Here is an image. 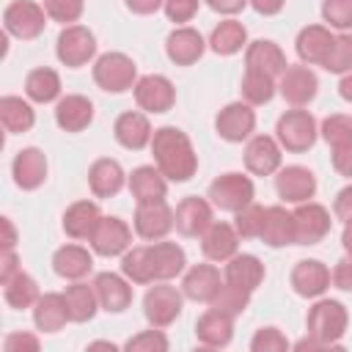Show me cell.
Instances as JSON below:
<instances>
[{
	"label": "cell",
	"mask_w": 352,
	"mask_h": 352,
	"mask_svg": "<svg viewBox=\"0 0 352 352\" xmlns=\"http://www.w3.org/2000/svg\"><path fill=\"white\" fill-rule=\"evenodd\" d=\"M305 324H308V336H314L324 349H333L341 346V338L349 324V314L338 300H319L308 311Z\"/></svg>",
	"instance_id": "7a4b0ae2"
},
{
	"label": "cell",
	"mask_w": 352,
	"mask_h": 352,
	"mask_svg": "<svg viewBox=\"0 0 352 352\" xmlns=\"http://www.w3.org/2000/svg\"><path fill=\"white\" fill-rule=\"evenodd\" d=\"M55 55L63 66L80 69L96 55V38L85 25H63L55 41Z\"/></svg>",
	"instance_id": "52a82bcc"
},
{
	"label": "cell",
	"mask_w": 352,
	"mask_h": 352,
	"mask_svg": "<svg viewBox=\"0 0 352 352\" xmlns=\"http://www.w3.org/2000/svg\"><path fill=\"white\" fill-rule=\"evenodd\" d=\"M333 168H336L341 176L352 179V143L344 146V148H333Z\"/></svg>",
	"instance_id": "6f0895ef"
},
{
	"label": "cell",
	"mask_w": 352,
	"mask_h": 352,
	"mask_svg": "<svg viewBox=\"0 0 352 352\" xmlns=\"http://www.w3.org/2000/svg\"><path fill=\"white\" fill-rule=\"evenodd\" d=\"M209 3V8L212 11H217V14H239L245 6H248V0H206Z\"/></svg>",
	"instance_id": "91938a15"
},
{
	"label": "cell",
	"mask_w": 352,
	"mask_h": 352,
	"mask_svg": "<svg viewBox=\"0 0 352 352\" xmlns=\"http://www.w3.org/2000/svg\"><path fill=\"white\" fill-rule=\"evenodd\" d=\"M129 192L138 204H146V201H160L168 195V179L160 168L154 165H140L132 170L129 176Z\"/></svg>",
	"instance_id": "836d02e7"
},
{
	"label": "cell",
	"mask_w": 352,
	"mask_h": 352,
	"mask_svg": "<svg viewBox=\"0 0 352 352\" xmlns=\"http://www.w3.org/2000/svg\"><path fill=\"white\" fill-rule=\"evenodd\" d=\"M275 77L264 74V72H256V69H245V77H242V102L248 104H267L272 96H275Z\"/></svg>",
	"instance_id": "b9f144b4"
},
{
	"label": "cell",
	"mask_w": 352,
	"mask_h": 352,
	"mask_svg": "<svg viewBox=\"0 0 352 352\" xmlns=\"http://www.w3.org/2000/svg\"><path fill=\"white\" fill-rule=\"evenodd\" d=\"M151 154L168 182H187L198 170V154L190 138L176 126H160L151 138Z\"/></svg>",
	"instance_id": "6da1fadb"
},
{
	"label": "cell",
	"mask_w": 352,
	"mask_h": 352,
	"mask_svg": "<svg viewBox=\"0 0 352 352\" xmlns=\"http://www.w3.org/2000/svg\"><path fill=\"white\" fill-rule=\"evenodd\" d=\"M55 121L63 132H82L94 121V104L88 96L66 94L55 104Z\"/></svg>",
	"instance_id": "484cf974"
},
{
	"label": "cell",
	"mask_w": 352,
	"mask_h": 352,
	"mask_svg": "<svg viewBox=\"0 0 352 352\" xmlns=\"http://www.w3.org/2000/svg\"><path fill=\"white\" fill-rule=\"evenodd\" d=\"M11 173H14V182L19 190H36L44 184L47 179V157L44 151L38 148H22L14 162H11Z\"/></svg>",
	"instance_id": "4316f807"
},
{
	"label": "cell",
	"mask_w": 352,
	"mask_h": 352,
	"mask_svg": "<svg viewBox=\"0 0 352 352\" xmlns=\"http://www.w3.org/2000/svg\"><path fill=\"white\" fill-rule=\"evenodd\" d=\"M250 6H253L258 14H264V16H275V14L283 11L286 0H250Z\"/></svg>",
	"instance_id": "6125c7cd"
},
{
	"label": "cell",
	"mask_w": 352,
	"mask_h": 352,
	"mask_svg": "<svg viewBox=\"0 0 352 352\" xmlns=\"http://www.w3.org/2000/svg\"><path fill=\"white\" fill-rule=\"evenodd\" d=\"M250 349L253 352H286L289 341L278 327H261L253 338H250Z\"/></svg>",
	"instance_id": "816d5d0a"
},
{
	"label": "cell",
	"mask_w": 352,
	"mask_h": 352,
	"mask_svg": "<svg viewBox=\"0 0 352 352\" xmlns=\"http://www.w3.org/2000/svg\"><path fill=\"white\" fill-rule=\"evenodd\" d=\"M338 94H341L346 102H352V72H346L344 80L338 82Z\"/></svg>",
	"instance_id": "e7e4bbea"
},
{
	"label": "cell",
	"mask_w": 352,
	"mask_h": 352,
	"mask_svg": "<svg viewBox=\"0 0 352 352\" xmlns=\"http://www.w3.org/2000/svg\"><path fill=\"white\" fill-rule=\"evenodd\" d=\"M322 66L327 72H333V74L352 72V36L349 33H338L333 38V47H330V52H327V58H324Z\"/></svg>",
	"instance_id": "f6af8a7d"
},
{
	"label": "cell",
	"mask_w": 352,
	"mask_h": 352,
	"mask_svg": "<svg viewBox=\"0 0 352 352\" xmlns=\"http://www.w3.org/2000/svg\"><path fill=\"white\" fill-rule=\"evenodd\" d=\"M286 66L289 63H286L283 50L270 38H258V41L248 44V50H245V69H256V72H264L278 80L286 72Z\"/></svg>",
	"instance_id": "d4e9b609"
},
{
	"label": "cell",
	"mask_w": 352,
	"mask_h": 352,
	"mask_svg": "<svg viewBox=\"0 0 352 352\" xmlns=\"http://www.w3.org/2000/svg\"><path fill=\"white\" fill-rule=\"evenodd\" d=\"M176 217V231L184 236H201L214 220H212V204L198 198V195H187L182 198V204L173 212Z\"/></svg>",
	"instance_id": "ffe728a7"
},
{
	"label": "cell",
	"mask_w": 352,
	"mask_h": 352,
	"mask_svg": "<svg viewBox=\"0 0 352 352\" xmlns=\"http://www.w3.org/2000/svg\"><path fill=\"white\" fill-rule=\"evenodd\" d=\"M333 33L330 28L324 25H308L297 33V41H294V50H297V58L305 63V66H322L330 47H333Z\"/></svg>",
	"instance_id": "44dd1931"
},
{
	"label": "cell",
	"mask_w": 352,
	"mask_h": 352,
	"mask_svg": "<svg viewBox=\"0 0 352 352\" xmlns=\"http://www.w3.org/2000/svg\"><path fill=\"white\" fill-rule=\"evenodd\" d=\"M322 138L327 140L330 148H344L352 143V116H344V113H336V116H327L322 121Z\"/></svg>",
	"instance_id": "ee69618b"
},
{
	"label": "cell",
	"mask_w": 352,
	"mask_h": 352,
	"mask_svg": "<svg viewBox=\"0 0 352 352\" xmlns=\"http://www.w3.org/2000/svg\"><path fill=\"white\" fill-rule=\"evenodd\" d=\"M135 102L146 113H168L176 102L173 82L165 74H146L135 82Z\"/></svg>",
	"instance_id": "4fadbf2b"
},
{
	"label": "cell",
	"mask_w": 352,
	"mask_h": 352,
	"mask_svg": "<svg viewBox=\"0 0 352 352\" xmlns=\"http://www.w3.org/2000/svg\"><path fill=\"white\" fill-rule=\"evenodd\" d=\"M126 352H165L168 349V338L162 333V327H151V330H143L138 336H132L126 344H124Z\"/></svg>",
	"instance_id": "f907efd6"
},
{
	"label": "cell",
	"mask_w": 352,
	"mask_h": 352,
	"mask_svg": "<svg viewBox=\"0 0 352 352\" xmlns=\"http://www.w3.org/2000/svg\"><path fill=\"white\" fill-rule=\"evenodd\" d=\"M322 16L330 28L346 33L352 28V0H324L322 3Z\"/></svg>",
	"instance_id": "681fc988"
},
{
	"label": "cell",
	"mask_w": 352,
	"mask_h": 352,
	"mask_svg": "<svg viewBox=\"0 0 352 352\" xmlns=\"http://www.w3.org/2000/svg\"><path fill=\"white\" fill-rule=\"evenodd\" d=\"M113 135H116V140H118L124 148H129V151H140V148L151 146L154 129H151L146 113H135V110H129V113H121V116L116 118V124H113Z\"/></svg>",
	"instance_id": "7402d4cb"
},
{
	"label": "cell",
	"mask_w": 352,
	"mask_h": 352,
	"mask_svg": "<svg viewBox=\"0 0 352 352\" xmlns=\"http://www.w3.org/2000/svg\"><path fill=\"white\" fill-rule=\"evenodd\" d=\"M99 220H102V212L94 201H74L63 212V231L72 239H91Z\"/></svg>",
	"instance_id": "d6a6232c"
},
{
	"label": "cell",
	"mask_w": 352,
	"mask_h": 352,
	"mask_svg": "<svg viewBox=\"0 0 352 352\" xmlns=\"http://www.w3.org/2000/svg\"><path fill=\"white\" fill-rule=\"evenodd\" d=\"M63 297H66L72 322H91V319H94V314H96V308H99V297H96L94 283L74 280L72 286H66Z\"/></svg>",
	"instance_id": "8d00e7d4"
},
{
	"label": "cell",
	"mask_w": 352,
	"mask_h": 352,
	"mask_svg": "<svg viewBox=\"0 0 352 352\" xmlns=\"http://www.w3.org/2000/svg\"><path fill=\"white\" fill-rule=\"evenodd\" d=\"M248 302H250V294L248 292H242V289H236V286H231V283H223L220 286V292L212 297V308L214 311H220V314H226V316H239L245 308H248Z\"/></svg>",
	"instance_id": "7bdbcfd3"
},
{
	"label": "cell",
	"mask_w": 352,
	"mask_h": 352,
	"mask_svg": "<svg viewBox=\"0 0 352 352\" xmlns=\"http://www.w3.org/2000/svg\"><path fill=\"white\" fill-rule=\"evenodd\" d=\"M3 297H6V302H8L11 308L22 311V308H33L41 294H38V283H36L28 272L19 270L11 280L3 283Z\"/></svg>",
	"instance_id": "60d3db41"
},
{
	"label": "cell",
	"mask_w": 352,
	"mask_h": 352,
	"mask_svg": "<svg viewBox=\"0 0 352 352\" xmlns=\"http://www.w3.org/2000/svg\"><path fill=\"white\" fill-rule=\"evenodd\" d=\"M44 11L52 22L74 25L85 11V0H44Z\"/></svg>",
	"instance_id": "c3c4849f"
},
{
	"label": "cell",
	"mask_w": 352,
	"mask_h": 352,
	"mask_svg": "<svg viewBox=\"0 0 352 352\" xmlns=\"http://www.w3.org/2000/svg\"><path fill=\"white\" fill-rule=\"evenodd\" d=\"M264 280V264L253 253H236L226 264V283L253 294Z\"/></svg>",
	"instance_id": "f1b7e54d"
},
{
	"label": "cell",
	"mask_w": 352,
	"mask_h": 352,
	"mask_svg": "<svg viewBox=\"0 0 352 352\" xmlns=\"http://www.w3.org/2000/svg\"><path fill=\"white\" fill-rule=\"evenodd\" d=\"M333 212H336V217H338L341 223H352V184L344 187V190L336 195Z\"/></svg>",
	"instance_id": "9f6ffc18"
},
{
	"label": "cell",
	"mask_w": 352,
	"mask_h": 352,
	"mask_svg": "<svg viewBox=\"0 0 352 352\" xmlns=\"http://www.w3.org/2000/svg\"><path fill=\"white\" fill-rule=\"evenodd\" d=\"M25 94H28L30 102H38V104L55 102L60 96V77H58V72L50 69V66L33 69L25 77Z\"/></svg>",
	"instance_id": "74e56055"
},
{
	"label": "cell",
	"mask_w": 352,
	"mask_h": 352,
	"mask_svg": "<svg viewBox=\"0 0 352 352\" xmlns=\"http://www.w3.org/2000/svg\"><path fill=\"white\" fill-rule=\"evenodd\" d=\"M52 270L66 280H82L94 270V256L80 245H63L52 256Z\"/></svg>",
	"instance_id": "d590c367"
},
{
	"label": "cell",
	"mask_w": 352,
	"mask_h": 352,
	"mask_svg": "<svg viewBox=\"0 0 352 352\" xmlns=\"http://www.w3.org/2000/svg\"><path fill=\"white\" fill-rule=\"evenodd\" d=\"M270 248H283L294 242V214L286 206H267L264 209V228L258 236Z\"/></svg>",
	"instance_id": "e575fe53"
},
{
	"label": "cell",
	"mask_w": 352,
	"mask_h": 352,
	"mask_svg": "<svg viewBox=\"0 0 352 352\" xmlns=\"http://www.w3.org/2000/svg\"><path fill=\"white\" fill-rule=\"evenodd\" d=\"M94 82L107 94H124L138 82V66L124 52H104L94 63Z\"/></svg>",
	"instance_id": "3957f363"
},
{
	"label": "cell",
	"mask_w": 352,
	"mask_h": 352,
	"mask_svg": "<svg viewBox=\"0 0 352 352\" xmlns=\"http://www.w3.org/2000/svg\"><path fill=\"white\" fill-rule=\"evenodd\" d=\"M239 248V234L231 223H212L204 234H201V250L209 261H228L231 256H236Z\"/></svg>",
	"instance_id": "cb8c5ba5"
},
{
	"label": "cell",
	"mask_w": 352,
	"mask_h": 352,
	"mask_svg": "<svg viewBox=\"0 0 352 352\" xmlns=\"http://www.w3.org/2000/svg\"><path fill=\"white\" fill-rule=\"evenodd\" d=\"M94 289H96V297H99V305L110 314H121L129 308L132 302V286H129V278L121 272H99L94 278Z\"/></svg>",
	"instance_id": "d6986e66"
},
{
	"label": "cell",
	"mask_w": 352,
	"mask_h": 352,
	"mask_svg": "<svg viewBox=\"0 0 352 352\" xmlns=\"http://www.w3.org/2000/svg\"><path fill=\"white\" fill-rule=\"evenodd\" d=\"M146 256H148V272H151V283L154 280H170L176 278L184 264H187V256L184 250L176 245V242H151L146 245Z\"/></svg>",
	"instance_id": "9a60e30c"
},
{
	"label": "cell",
	"mask_w": 352,
	"mask_h": 352,
	"mask_svg": "<svg viewBox=\"0 0 352 352\" xmlns=\"http://www.w3.org/2000/svg\"><path fill=\"white\" fill-rule=\"evenodd\" d=\"M3 349H6V352H22V349L36 352V349H38V338L30 336V333H11V336H6Z\"/></svg>",
	"instance_id": "11a10c76"
},
{
	"label": "cell",
	"mask_w": 352,
	"mask_h": 352,
	"mask_svg": "<svg viewBox=\"0 0 352 352\" xmlns=\"http://www.w3.org/2000/svg\"><path fill=\"white\" fill-rule=\"evenodd\" d=\"M275 190L283 201L289 204H302V201H311L314 192H316V176L302 168V165H289V168H280L278 176H275Z\"/></svg>",
	"instance_id": "e0dca14e"
},
{
	"label": "cell",
	"mask_w": 352,
	"mask_h": 352,
	"mask_svg": "<svg viewBox=\"0 0 352 352\" xmlns=\"http://www.w3.org/2000/svg\"><path fill=\"white\" fill-rule=\"evenodd\" d=\"M341 245L346 253H352V223H344V234H341Z\"/></svg>",
	"instance_id": "03108f58"
},
{
	"label": "cell",
	"mask_w": 352,
	"mask_h": 352,
	"mask_svg": "<svg viewBox=\"0 0 352 352\" xmlns=\"http://www.w3.org/2000/svg\"><path fill=\"white\" fill-rule=\"evenodd\" d=\"M0 226H3V250H14V245H16V228H14V223L8 217H3Z\"/></svg>",
	"instance_id": "be15d7a7"
},
{
	"label": "cell",
	"mask_w": 352,
	"mask_h": 352,
	"mask_svg": "<svg viewBox=\"0 0 352 352\" xmlns=\"http://www.w3.org/2000/svg\"><path fill=\"white\" fill-rule=\"evenodd\" d=\"M182 294L176 286H168V280H160L151 286L143 297V314L151 327H168L179 319L182 314Z\"/></svg>",
	"instance_id": "ba28073f"
},
{
	"label": "cell",
	"mask_w": 352,
	"mask_h": 352,
	"mask_svg": "<svg viewBox=\"0 0 352 352\" xmlns=\"http://www.w3.org/2000/svg\"><path fill=\"white\" fill-rule=\"evenodd\" d=\"M253 195H256V187L250 182V176H242V173H223L217 176L212 184H209V204L220 212H239L245 209L248 204H253Z\"/></svg>",
	"instance_id": "5b68a950"
},
{
	"label": "cell",
	"mask_w": 352,
	"mask_h": 352,
	"mask_svg": "<svg viewBox=\"0 0 352 352\" xmlns=\"http://www.w3.org/2000/svg\"><path fill=\"white\" fill-rule=\"evenodd\" d=\"M102 346L110 349V352L116 349V344H110V341H94V344H88V349H102Z\"/></svg>",
	"instance_id": "003e7915"
},
{
	"label": "cell",
	"mask_w": 352,
	"mask_h": 352,
	"mask_svg": "<svg viewBox=\"0 0 352 352\" xmlns=\"http://www.w3.org/2000/svg\"><path fill=\"white\" fill-rule=\"evenodd\" d=\"M124 3H126V8H129L132 14H140V16L154 14L160 6H165V0H124Z\"/></svg>",
	"instance_id": "94428289"
},
{
	"label": "cell",
	"mask_w": 352,
	"mask_h": 352,
	"mask_svg": "<svg viewBox=\"0 0 352 352\" xmlns=\"http://www.w3.org/2000/svg\"><path fill=\"white\" fill-rule=\"evenodd\" d=\"M124 182H126V176H124L121 162H116L110 157L96 160L88 170V187L96 198H113L124 187Z\"/></svg>",
	"instance_id": "1f68e13d"
},
{
	"label": "cell",
	"mask_w": 352,
	"mask_h": 352,
	"mask_svg": "<svg viewBox=\"0 0 352 352\" xmlns=\"http://www.w3.org/2000/svg\"><path fill=\"white\" fill-rule=\"evenodd\" d=\"M3 25H6V33L8 36H16L22 41H30V38H36V36L44 33L47 11H44V6H38L33 0H14L3 11Z\"/></svg>",
	"instance_id": "8992f818"
},
{
	"label": "cell",
	"mask_w": 352,
	"mask_h": 352,
	"mask_svg": "<svg viewBox=\"0 0 352 352\" xmlns=\"http://www.w3.org/2000/svg\"><path fill=\"white\" fill-rule=\"evenodd\" d=\"M330 280L336 289L341 292H352V253H346L344 258H338V264L330 272Z\"/></svg>",
	"instance_id": "db71d44e"
},
{
	"label": "cell",
	"mask_w": 352,
	"mask_h": 352,
	"mask_svg": "<svg viewBox=\"0 0 352 352\" xmlns=\"http://www.w3.org/2000/svg\"><path fill=\"white\" fill-rule=\"evenodd\" d=\"M316 88H319V80L316 74L302 63V66H286V72L278 77V91L280 96L294 104V107H302L308 104L314 96H316Z\"/></svg>",
	"instance_id": "5bb4252c"
},
{
	"label": "cell",
	"mask_w": 352,
	"mask_h": 352,
	"mask_svg": "<svg viewBox=\"0 0 352 352\" xmlns=\"http://www.w3.org/2000/svg\"><path fill=\"white\" fill-rule=\"evenodd\" d=\"M19 270H22V267H19V256H16L14 250H3V261H0V283L11 280Z\"/></svg>",
	"instance_id": "680465c9"
},
{
	"label": "cell",
	"mask_w": 352,
	"mask_h": 352,
	"mask_svg": "<svg viewBox=\"0 0 352 352\" xmlns=\"http://www.w3.org/2000/svg\"><path fill=\"white\" fill-rule=\"evenodd\" d=\"M88 242L96 256H104V258L124 256L132 248V228L121 217H102Z\"/></svg>",
	"instance_id": "7c38bea8"
},
{
	"label": "cell",
	"mask_w": 352,
	"mask_h": 352,
	"mask_svg": "<svg viewBox=\"0 0 352 352\" xmlns=\"http://www.w3.org/2000/svg\"><path fill=\"white\" fill-rule=\"evenodd\" d=\"M316 118L302 110V107H294V110H286L280 118H278V126H275V138L278 143L286 148V151H308L314 143H316Z\"/></svg>",
	"instance_id": "277c9868"
},
{
	"label": "cell",
	"mask_w": 352,
	"mask_h": 352,
	"mask_svg": "<svg viewBox=\"0 0 352 352\" xmlns=\"http://www.w3.org/2000/svg\"><path fill=\"white\" fill-rule=\"evenodd\" d=\"M33 322L41 333H58L66 322H72L69 316V305H66V297L58 294V292H47L36 300L33 305Z\"/></svg>",
	"instance_id": "4dcf8cb0"
},
{
	"label": "cell",
	"mask_w": 352,
	"mask_h": 352,
	"mask_svg": "<svg viewBox=\"0 0 352 352\" xmlns=\"http://www.w3.org/2000/svg\"><path fill=\"white\" fill-rule=\"evenodd\" d=\"M294 242L297 245H316L330 234V212L322 204L302 201L294 212Z\"/></svg>",
	"instance_id": "30bf717a"
},
{
	"label": "cell",
	"mask_w": 352,
	"mask_h": 352,
	"mask_svg": "<svg viewBox=\"0 0 352 352\" xmlns=\"http://www.w3.org/2000/svg\"><path fill=\"white\" fill-rule=\"evenodd\" d=\"M0 121H3L6 132L19 135L36 124V113L22 96H3L0 99Z\"/></svg>",
	"instance_id": "f35d334b"
},
{
	"label": "cell",
	"mask_w": 352,
	"mask_h": 352,
	"mask_svg": "<svg viewBox=\"0 0 352 352\" xmlns=\"http://www.w3.org/2000/svg\"><path fill=\"white\" fill-rule=\"evenodd\" d=\"M231 336H234V319L220 314V311H214V308L201 314L198 322H195V338H198V344H204L209 349L228 346Z\"/></svg>",
	"instance_id": "f546056e"
},
{
	"label": "cell",
	"mask_w": 352,
	"mask_h": 352,
	"mask_svg": "<svg viewBox=\"0 0 352 352\" xmlns=\"http://www.w3.org/2000/svg\"><path fill=\"white\" fill-rule=\"evenodd\" d=\"M173 226H176V217H173V209L165 204V198L138 204V209H135V231H138L140 239H148V242L165 239Z\"/></svg>",
	"instance_id": "9c48e42d"
},
{
	"label": "cell",
	"mask_w": 352,
	"mask_h": 352,
	"mask_svg": "<svg viewBox=\"0 0 352 352\" xmlns=\"http://www.w3.org/2000/svg\"><path fill=\"white\" fill-rule=\"evenodd\" d=\"M248 44V30L242 22L236 19H223L212 36H209V47L217 52V55H236L242 47Z\"/></svg>",
	"instance_id": "ab89813d"
},
{
	"label": "cell",
	"mask_w": 352,
	"mask_h": 352,
	"mask_svg": "<svg viewBox=\"0 0 352 352\" xmlns=\"http://www.w3.org/2000/svg\"><path fill=\"white\" fill-rule=\"evenodd\" d=\"M292 289L300 294V297H322L327 289H330V270L322 264V261H316V258H302V261H297L294 264V270H292Z\"/></svg>",
	"instance_id": "ac0fdd59"
},
{
	"label": "cell",
	"mask_w": 352,
	"mask_h": 352,
	"mask_svg": "<svg viewBox=\"0 0 352 352\" xmlns=\"http://www.w3.org/2000/svg\"><path fill=\"white\" fill-rule=\"evenodd\" d=\"M206 50V41L198 30L182 25L176 30H170V36L165 38V52L176 66H192Z\"/></svg>",
	"instance_id": "603a6c76"
},
{
	"label": "cell",
	"mask_w": 352,
	"mask_h": 352,
	"mask_svg": "<svg viewBox=\"0 0 352 352\" xmlns=\"http://www.w3.org/2000/svg\"><path fill=\"white\" fill-rule=\"evenodd\" d=\"M234 228L242 239H258L261 236V228H264V206L258 204H248L245 209L236 212V220H234Z\"/></svg>",
	"instance_id": "7dc6e473"
},
{
	"label": "cell",
	"mask_w": 352,
	"mask_h": 352,
	"mask_svg": "<svg viewBox=\"0 0 352 352\" xmlns=\"http://www.w3.org/2000/svg\"><path fill=\"white\" fill-rule=\"evenodd\" d=\"M121 272L132 280V283H151V272H148V256H146V245L129 248L121 256Z\"/></svg>",
	"instance_id": "bcb514c9"
},
{
	"label": "cell",
	"mask_w": 352,
	"mask_h": 352,
	"mask_svg": "<svg viewBox=\"0 0 352 352\" xmlns=\"http://www.w3.org/2000/svg\"><path fill=\"white\" fill-rule=\"evenodd\" d=\"M223 280H220V270L214 264H195L187 270L184 280H182V292L184 297L195 300V302H212V297L220 292Z\"/></svg>",
	"instance_id": "83f0119b"
},
{
	"label": "cell",
	"mask_w": 352,
	"mask_h": 352,
	"mask_svg": "<svg viewBox=\"0 0 352 352\" xmlns=\"http://www.w3.org/2000/svg\"><path fill=\"white\" fill-rule=\"evenodd\" d=\"M198 3L201 0H165V16L170 19V22H176V25H182V22H190L195 14H198Z\"/></svg>",
	"instance_id": "f5cc1de1"
},
{
	"label": "cell",
	"mask_w": 352,
	"mask_h": 352,
	"mask_svg": "<svg viewBox=\"0 0 352 352\" xmlns=\"http://www.w3.org/2000/svg\"><path fill=\"white\" fill-rule=\"evenodd\" d=\"M214 129L223 140L228 143H242L253 135L256 129V113H253V104L248 102H231L226 104L217 118H214Z\"/></svg>",
	"instance_id": "8fae6325"
},
{
	"label": "cell",
	"mask_w": 352,
	"mask_h": 352,
	"mask_svg": "<svg viewBox=\"0 0 352 352\" xmlns=\"http://www.w3.org/2000/svg\"><path fill=\"white\" fill-rule=\"evenodd\" d=\"M245 168L253 176H270L280 170V143L270 135H256L245 146Z\"/></svg>",
	"instance_id": "2e32d148"
}]
</instances>
